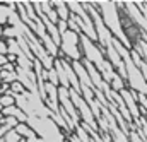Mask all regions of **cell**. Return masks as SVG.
I'll use <instances>...</instances> for the list:
<instances>
[{
  "mask_svg": "<svg viewBox=\"0 0 147 142\" xmlns=\"http://www.w3.org/2000/svg\"><path fill=\"white\" fill-rule=\"evenodd\" d=\"M94 7H98V10L101 12L103 16V21L105 24L108 26V29L111 31V34L115 36L116 39H120L127 48H134L128 36L125 33V28H123V22H121V12H120V7H118V2H113V0H89Z\"/></svg>",
  "mask_w": 147,
  "mask_h": 142,
  "instance_id": "1",
  "label": "cell"
},
{
  "mask_svg": "<svg viewBox=\"0 0 147 142\" xmlns=\"http://www.w3.org/2000/svg\"><path fill=\"white\" fill-rule=\"evenodd\" d=\"M60 57H65L69 60H82V43H80V34L72 29H67L62 33V41H60Z\"/></svg>",
  "mask_w": 147,
  "mask_h": 142,
  "instance_id": "2",
  "label": "cell"
},
{
  "mask_svg": "<svg viewBox=\"0 0 147 142\" xmlns=\"http://www.w3.org/2000/svg\"><path fill=\"white\" fill-rule=\"evenodd\" d=\"M125 65H127V86L135 91V93H142V94H147V80L142 74V69L140 65H137L132 57H125Z\"/></svg>",
  "mask_w": 147,
  "mask_h": 142,
  "instance_id": "3",
  "label": "cell"
},
{
  "mask_svg": "<svg viewBox=\"0 0 147 142\" xmlns=\"http://www.w3.org/2000/svg\"><path fill=\"white\" fill-rule=\"evenodd\" d=\"M72 67H74V70H75V74H77V77H79L80 86H87L91 89H96L94 84H92V80H91V75H89V72H87V69H86V65H84L82 60H72Z\"/></svg>",
  "mask_w": 147,
  "mask_h": 142,
  "instance_id": "4",
  "label": "cell"
},
{
  "mask_svg": "<svg viewBox=\"0 0 147 142\" xmlns=\"http://www.w3.org/2000/svg\"><path fill=\"white\" fill-rule=\"evenodd\" d=\"M2 115L3 116H16L19 122H28V115H26V111L22 110L21 106H17V105H12V106H5L2 110Z\"/></svg>",
  "mask_w": 147,
  "mask_h": 142,
  "instance_id": "5",
  "label": "cell"
},
{
  "mask_svg": "<svg viewBox=\"0 0 147 142\" xmlns=\"http://www.w3.org/2000/svg\"><path fill=\"white\" fill-rule=\"evenodd\" d=\"M53 5H55V9H57V12H58L62 21H69L70 19L72 12H70V7H69L67 0H53Z\"/></svg>",
  "mask_w": 147,
  "mask_h": 142,
  "instance_id": "6",
  "label": "cell"
},
{
  "mask_svg": "<svg viewBox=\"0 0 147 142\" xmlns=\"http://www.w3.org/2000/svg\"><path fill=\"white\" fill-rule=\"evenodd\" d=\"M16 9H17L16 5H9V3H5V2H0V24L7 26V24H9V17H10V14H12Z\"/></svg>",
  "mask_w": 147,
  "mask_h": 142,
  "instance_id": "7",
  "label": "cell"
},
{
  "mask_svg": "<svg viewBox=\"0 0 147 142\" xmlns=\"http://www.w3.org/2000/svg\"><path fill=\"white\" fill-rule=\"evenodd\" d=\"M2 142H26V141H24V137H22L16 128H10V130H7L5 135L2 137Z\"/></svg>",
  "mask_w": 147,
  "mask_h": 142,
  "instance_id": "8",
  "label": "cell"
},
{
  "mask_svg": "<svg viewBox=\"0 0 147 142\" xmlns=\"http://www.w3.org/2000/svg\"><path fill=\"white\" fill-rule=\"evenodd\" d=\"M19 36H21V31H19L16 26H9V24H7V26L3 28V38H5V39H17Z\"/></svg>",
  "mask_w": 147,
  "mask_h": 142,
  "instance_id": "9",
  "label": "cell"
},
{
  "mask_svg": "<svg viewBox=\"0 0 147 142\" xmlns=\"http://www.w3.org/2000/svg\"><path fill=\"white\" fill-rule=\"evenodd\" d=\"M0 70H2V82L12 84L14 80H17V70H5L2 67H0Z\"/></svg>",
  "mask_w": 147,
  "mask_h": 142,
  "instance_id": "10",
  "label": "cell"
},
{
  "mask_svg": "<svg viewBox=\"0 0 147 142\" xmlns=\"http://www.w3.org/2000/svg\"><path fill=\"white\" fill-rule=\"evenodd\" d=\"M0 105L5 108V106H12V105H16V94L14 93H5V94H2L0 96Z\"/></svg>",
  "mask_w": 147,
  "mask_h": 142,
  "instance_id": "11",
  "label": "cell"
},
{
  "mask_svg": "<svg viewBox=\"0 0 147 142\" xmlns=\"http://www.w3.org/2000/svg\"><path fill=\"white\" fill-rule=\"evenodd\" d=\"M26 91V87L19 82V80H14L12 84H10V93H14V94H22Z\"/></svg>",
  "mask_w": 147,
  "mask_h": 142,
  "instance_id": "12",
  "label": "cell"
},
{
  "mask_svg": "<svg viewBox=\"0 0 147 142\" xmlns=\"http://www.w3.org/2000/svg\"><path fill=\"white\" fill-rule=\"evenodd\" d=\"M48 80L55 86H60V80H58V74H57V69H48Z\"/></svg>",
  "mask_w": 147,
  "mask_h": 142,
  "instance_id": "13",
  "label": "cell"
},
{
  "mask_svg": "<svg viewBox=\"0 0 147 142\" xmlns=\"http://www.w3.org/2000/svg\"><path fill=\"white\" fill-rule=\"evenodd\" d=\"M0 53L2 55H9V43L5 38H0Z\"/></svg>",
  "mask_w": 147,
  "mask_h": 142,
  "instance_id": "14",
  "label": "cell"
},
{
  "mask_svg": "<svg viewBox=\"0 0 147 142\" xmlns=\"http://www.w3.org/2000/svg\"><path fill=\"white\" fill-rule=\"evenodd\" d=\"M118 2H121V3H134L137 7H142L146 3V0H118Z\"/></svg>",
  "mask_w": 147,
  "mask_h": 142,
  "instance_id": "15",
  "label": "cell"
},
{
  "mask_svg": "<svg viewBox=\"0 0 147 142\" xmlns=\"http://www.w3.org/2000/svg\"><path fill=\"white\" fill-rule=\"evenodd\" d=\"M5 3H9V5H19V3H26V2H29V0H3Z\"/></svg>",
  "mask_w": 147,
  "mask_h": 142,
  "instance_id": "16",
  "label": "cell"
},
{
  "mask_svg": "<svg viewBox=\"0 0 147 142\" xmlns=\"http://www.w3.org/2000/svg\"><path fill=\"white\" fill-rule=\"evenodd\" d=\"M67 139H69V142H82L80 139H79V135H77L75 132H74V134H70V135H69Z\"/></svg>",
  "mask_w": 147,
  "mask_h": 142,
  "instance_id": "17",
  "label": "cell"
},
{
  "mask_svg": "<svg viewBox=\"0 0 147 142\" xmlns=\"http://www.w3.org/2000/svg\"><path fill=\"white\" fill-rule=\"evenodd\" d=\"M7 130H10V127H7V125H2V127H0V141H2V137L5 135Z\"/></svg>",
  "mask_w": 147,
  "mask_h": 142,
  "instance_id": "18",
  "label": "cell"
},
{
  "mask_svg": "<svg viewBox=\"0 0 147 142\" xmlns=\"http://www.w3.org/2000/svg\"><path fill=\"white\" fill-rule=\"evenodd\" d=\"M7 62H9V58H7V55H2V53H0V67H3V65H5Z\"/></svg>",
  "mask_w": 147,
  "mask_h": 142,
  "instance_id": "19",
  "label": "cell"
},
{
  "mask_svg": "<svg viewBox=\"0 0 147 142\" xmlns=\"http://www.w3.org/2000/svg\"><path fill=\"white\" fill-rule=\"evenodd\" d=\"M3 28H5V26H3V24H0V38H3Z\"/></svg>",
  "mask_w": 147,
  "mask_h": 142,
  "instance_id": "20",
  "label": "cell"
},
{
  "mask_svg": "<svg viewBox=\"0 0 147 142\" xmlns=\"http://www.w3.org/2000/svg\"><path fill=\"white\" fill-rule=\"evenodd\" d=\"M0 82H2V70H0Z\"/></svg>",
  "mask_w": 147,
  "mask_h": 142,
  "instance_id": "21",
  "label": "cell"
},
{
  "mask_svg": "<svg viewBox=\"0 0 147 142\" xmlns=\"http://www.w3.org/2000/svg\"><path fill=\"white\" fill-rule=\"evenodd\" d=\"M2 110H3V106H2V105H0V111H2Z\"/></svg>",
  "mask_w": 147,
  "mask_h": 142,
  "instance_id": "22",
  "label": "cell"
},
{
  "mask_svg": "<svg viewBox=\"0 0 147 142\" xmlns=\"http://www.w3.org/2000/svg\"><path fill=\"white\" fill-rule=\"evenodd\" d=\"M113 2H118V0H113Z\"/></svg>",
  "mask_w": 147,
  "mask_h": 142,
  "instance_id": "23",
  "label": "cell"
},
{
  "mask_svg": "<svg viewBox=\"0 0 147 142\" xmlns=\"http://www.w3.org/2000/svg\"><path fill=\"white\" fill-rule=\"evenodd\" d=\"M79 2H84V0H79Z\"/></svg>",
  "mask_w": 147,
  "mask_h": 142,
  "instance_id": "24",
  "label": "cell"
},
{
  "mask_svg": "<svg viewBox=\"0 0 147 142\" xmlns=\"http://www.w3.org/2000/svg\"><path fill=\"white\" fill-rule=\"evenodd\" d=\"M0 2H3V0H0Z\"/></svg>",
  "mask_w": 147,
  "mask_h": 142,
  "instance_id": "25",
  "label": "cell"
}]
</instances>
